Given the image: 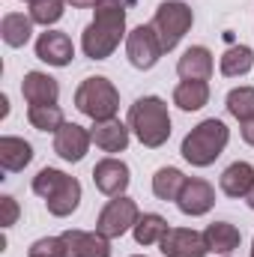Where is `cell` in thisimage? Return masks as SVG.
Wrapping results in <instances>:
<instances>
[{
	"label": "cell",
	"mask_w": 254,
	"mask_h": 257,
	"mask_svg": "<svg viewBox=\"0 0 254 257\" xmlns=\"http://www.w3.org/2000/svg\"><path fill=\"white\" fill-rule=\"evenodd\" d=\"M126 33V0H99L96 18L81 33V51L90 60H108Z\"/></svg>",
	"instance_id": "cell-1"
},
{
	"label": "cell",
	"mask_w": 254,
	"mask_h": 257,
	"mask_svg": "<svg viewBox=\"0 0 254 257\" xmlns=\"http://www.w3.org/2000/svg\"><path fill=\"white\" fill-rule=\"evenodd\" d=\"M129 128L135 132V138L144 147H150V150L165 147L171 138V114H168L165 99H159V96L138 99L129 108Z\"/></svg>",
	"instance_id": "cell-2"
},
{
	"label": "cell",
	"mask_w": 254,
	"mask_h": 257,
	"mask_svg": "<svg viewBox=\"0 0 254 257\" xmlns=\"http://www.w3.org/2000/svg\"><path fill=\"white\" fill-rule=\"evenodd\" d=\"M227 141H230V128L224 126L221 120L209 117V120L197 123V126L183 138L180 153H183V159L189 162L191 168H209V165H215V159L224 153Z\"/></svg>",
	"instance_id": "cell-3"
},
{
	"label": "cell",
	"mask_w": 254,
	"mask_h": 257,
	"mask_svg": "<svg viewBox=\"0 0 254 257\" xmlns=\"http://www.w3.org/2000/svg\"><path fill=\"white\" fill-rule=\"evenodd\" d=\"M33 194H39L45 200L51 215L66 218L81 203V183L75 177L63 174V171H57V168H42L33 177Z\"/></svg>",
	"instance_id": "cell-4"
},
{
	"label": "cell",
	"mask_w": 254,
	"mask_h": 257,
	"mask_svg": "<svg viewBox=\"0 0 254 257\" xmlns=\"http://www.w3.org/2000/svg\"><path fill=\"white\" fill-rule=\"evenodd\" d=\"M75 108L90 117L93 123H102V120H114L117 111H120V93L117 87L102 78V75H93V78H84L75 90Z\"/></svg>",
	"instance_id": "cell-5"
},
{
	"label": "cell",
	"mask_w": 254,
	"mask_h": 257,
	"mask_svg": "<svg viewBox=\"0 0 254 257\" xmlns=\"http://www.w3.org/2000/svg\"><path fill=\"white\" fill-rule=\"evenodd\" d=\"M191 24H194V12L183 0L159 3V9L153 15V30H156V36L162 42V51H174L183 42V36L191 30Z\"/></svg>",
	"instance_id": "cell-6"
},
{
	"label": "cell",
	"mask_w": 254,
	"mask_h": 257,
	"mask_svg": "<svg viewBox=\"0 0 254 257\" xmlns=\"http://www.w3.org/2000/svg\"><path fill=\"white\" fill-rule=\"evenodd\" d=\"M138 218H141L138 203L132 197H126V194H120V197H111L105 203V209L99 212L96 230L102 236H108V239H117V236H123L126 230H132L138 224Z\"/></svg>",
	"instance_id": "cell-7"
},
{
	"label": "cell",
	"mask_w": 254,
	"mask_h": 257,
	"mask_svg": "<svg viewBox=\"0 0 254 257\" xmlns=\"http://www.w3.org/2000/svg\"><path fill=\"white\" fill-rule=\"evenodd\" d=\"M126 54H129V63L135 66V69H141V72H147V69H153V66L159 63V57L165 51H162V42H159L153 24H141V27H135L129 33Z\"/></svg>",
	"instance_id": "cell-8"
},
{
	"label": "cell",
	"mask_w": 254,
	"mask_h": 257,
	"mask_svg": "<svg viewBox=\"0 0 254 257\" xmlns=\"http://www.w3.org/2000/svg\"><path fill=\"white\" fill-rule=\"evenodd\" d=\"M165 257H206L209 248L203 242V233L191 230V227H171L162 242H159Z\"/></svg>",
	"instance_id": "cell-9"
},
{
	"label": "cell",
	"mask_w": 254,
	"mask_h": 257,
	"mask_svg": "<svg viewBox=\"0 0 254 257\" xmlns=\"http://www.w3.org/2000/svg\"><path fill=\"white\" fill-rule=\"evenodd\" d=\"M177 206H180L183 215H191V218L206 215V212L215 206V189H212L206 180L191 177V180H186L183 192H180V197H177Z\"/></svg>",
	"instance_id": "cell-10"
},
{
	"label": "cell",
	"mask_w": 254,
	"mask_h": 257,
	"mask_svg": "<svg viewBox=\"0 0 254 257\" xmlns=\"http://www.w3.org/2000/svg\"><path fill=\"white\" fill-rule=\"evenodd\" d=\"M93 183H96L99 192L108 194V197H120V194H126L129 183H132V177H129V165L126 162H120V159H102V162L93 168Z\"/></svg>",
	"instance_id": "cell-11"
},
{
	"label": "cell",
	"mask_w": 254,
	"mask_h": 257,
	"mask_svg": "<svg viewBox=\"0 0 254 257\" xmlns=\"http://www.w3.org/2000/svg\"><path fill=\"white\" fill-rule=\"evenodd\" d=\"M90 144H93V135L84 126H78V123H63L60 132H57V138H54V153H57L63 162H81V159L87 156Z\"/></svg>",
	"instance_id": "cell-12"
},
{
	"label": "cell",
	"mask_w": 254,
	"mask_h": 257,
	"mask_svg": "<svg viewBox=\"0 0 254 257\" xmlns=\"http://www.w3.org/2000/svg\"><path fill=\"white\" fill-rule=\"evenodd\" d=\"M36 57L48 66H69L75 57V45L63 30H45L36 39Z\"/></svg>",
	"instance_id": "cell-13"
},
{
	"label": "cell",
	"mask_w": 254,
	"mask_h": 257,
	"mask_svg": "<svg viewBox=\"0 0 254 257\" xmlns=\"http://www.w3.org/2000/svg\"><path fill=\"white\" fill-rule=\"evenodd\" d=\"M66 245V257H111V242L108 236L87 233V230H66L60 233Z\"/></svg>",
	"instance_id": "cell-14"
},
{
	"label": "cell",
	"mask_w": 254,
	"mask_h": 257,
	"mask_svg": "<svg viewBox=\"0 0 254 257\" xmlns=\"http://www.w3.org/2000/svg\"><path fill=\"white\" fill-rule=\"evenodd\" d=\"M21 93L27 99V105H57L60 99V84L57 78H51L48 72H27L21 81Z\"/></svg>",
	"instance_id": "cell-15"
},
{
	"label": "cell",
	"mask_w": 254,
	"mask_h": 257,
	"mask_svg": "<svg viewBox=\"0 0 254 257\" xmlns=\"http://www.w3.org/2000/svg\"><path fill=\"white\" fill-rule=\"evenodd\" d=\"M212 51L203 48V45H191L189 51L177 60V72L183 81H209L212 78Z\"/></svg>",
	"instance_id": "cell-16"
},
{
	"label": "cell",
	"mask_w": 254,
	"mask_h": 257,
	"mask_svg": "<svg viewBox=\"0 0 254 257\" xmlns=\"http://www.w3.org/2000/svg\"><path fill=\"white\" fill-rule=\"evenodd\" d=\"M33 162V147L24 138L15 135H3L0 138V168L6 174H18Z\"/></svg>",
	"instance_id": "cell-17"
},
{
	"label": "cell",
	"mask_w": 254,
	"mask_h": 257,
	"mask_svg": "<svg viewBox=\"0 0 254 257\" xmlns=\"http://www.w3.org/2000/svg\"><path fill=\"white\" fill-rule=\"evenodd\" d=\"M203 242H206V248H209L212 254H230V251L239 248L242 233H239V227L230 224V221H212V224L203 230Z\"/></svg>",
	"instance_id": "cell-18"
},
{
	"label": "cell",
	"mask_w": 254,
	"mask_h": 257,
	"mask_svg": "<svg viewBox=\"0 0 254 257\" xmlns=\"http://www.w3.org/2000/svg\"><path fill=\"white\" fill-rule=\"evenodd\" d=\"M93 144L102 150V153H123L129 147V126L120 123L117 117L114 120H102L93 126Z\"/></svg>",
	"instance_id": "cell-19"
},
{
	"label": "cell",
	"mask_w": 254,
	"mask_h": 257,
	"mask_svg": "<svg viewBox=\"0 0 254 257\" xmlns=\"http://www.w3.org/2000/svg\"><path fill=\"white\" fill-rule=\"evenodd\" d=\"M218 186H221V192L227 194V197H248V192H251V186H254V168L248 162L227 165L224 174H221V180H218Z\"/></svg>",
	"instance_id": "cell-20"
},
{
	"label": "cell",
	"mask_w": 254,
	"mask_h": 257,
	"mask_svg": "<svg viewBox=\"0 0 254 257\" xmlns=\"http://www.w3.org/2000/svg\"><path fill=\"white\" fill-rule=\"evenodd\" d=\"M0 36L9 48H24L33 36V18L24 12H6L0 21Z\"/></svg>",
	"instance_id": "cell-21"
},
{
	"label": "cell",
	"mask_w": 254,
	"mask_h": 257,
	"mask_svg": "<svg viewBox=\"0 0 254 257\" xmlns=\"http://www.w3.org/2000/svg\"><path fill=\"white\" fill-rule=\"evenodd\" d=\"M209 102V84L206 81H180L174 90V105L180 111H200Z\"/></svg>",
	"instance_id": "cell-22"
},
{
	"label": "cell",
	"mask_w": 254,
	"mask_h": 257,
	"mask_svg": "<svg viewBox=\"0 0 254 257\" xmlns=\"http://www.w3.org/2000/svg\"><path fill=\"white\" fill-rule=\"evenodd\" d=\"M186 180H189V177H186L180 168H159L156 177H153V194H156L159 200H174V203H177V197L183 192Z\"/></svg>",
	"instance_id": "cell-23"
},
{
	"label": "cell",
	"mask_w": 254,
	"mask_h": 257,
	"mask_svg": "<svg viewBox=\"0 0 254 257\" xmlns=\"http://www.w3.org/2000/svg\"><path fill=\"white\" fill-rule=\"evenodd\" d=\"M168 230H171V227H168V221H165L159 212H144V215L138 218V224L132 227L138 245H156V242H162V236H165Z\"/></svg>",
	"instance_id": "cell-24"
},
{
	"label": "cell",
	"mask_w": 254,
	"mask_h": 257,
	"mask_svg": "<svg viewBox=\"0 0 254 257\" xmlns=\"http://www.w3.org/2000/svg\"><path fill=\"white\" fill-rule=\"evenodd\" d=\"M254 66V51L248 45H233V48H227L224 54H221V75L224 78H239V75H248Z\"/></svg>",
	"instance_id": "cell-25"
},
{
	"label": "cell",
	"mask_w": 254,
	"mask_h": 257,
	"mask_svg": "<svg viewBox=\"0 0 254 257\" xmlns=\"http://www.w3.org/2000/svg\"><path fill=\"white\" fill-rule=\"evenodd\" d=\"M27 120L36 132H60V126L66 123L60 105H33L27 111Z\"/></svg>",
	"instance_id": "cell-26"
},
{
	"label": "cell",
	"mask_w": 254,
	"mask_h": 257,
	"mask_svg": "<svg viewBox=\"0 0 254 257\" xmlns=\"http://www.w3.org/2000/svg\"><path fill=\"white\" fill-rule=\"evenodd\" d=\"M227 114L236 117L239 123H248L254 120V87H236L227 93Z\"/></svg>",
	"instance_id": "cell-27"
},
{
	"label": "cell",
	"mask_w": 254,
	"mask_h": 257,
	"mask_svg": "<svg viewBox=\"0 0 254 257\" xmlns=\"http://www.w3.org/2000/svg\"><path fill=\"white\" fill-rule=\"evenodd\" d=\"M63 6L66 0H30V18L33 24H42V27L57 24L63 18Z\"/></svg>",
	"instance_id": "cell-28"
},
{
	"label": "cell",
	"mask_w": 254,
	"mask_h": 257,
	"mask_svg": "<svg viewBox=\"0 0 254 257\" xmlns=\"http://www.w3.org/2000/svg\"><path fill=\"white\" fill-rule=\"evenodd\" d=\"M27 257H66L63 236H42V239H36L27 248Z\"/></svg>",
	"instance_id": "cell-29"
},
{
	"label": "cell",
	"mask_w": 254,
	"mask_h": 257,
	"mask_svg": "<svg viewBox=\"0 0 254 257\" xmlns=\"http://www.w3.org/2000/svg\"><path fill=\"white\" fill-rule=\"evenodd\" d=\"M15 221H18V203H15V197L3 194L0 197V224L3 227H12Z\"/></svg>",
	"instance_id": "cell-30"
},
{
	"label": "cell",
	"mask_w": 254,
	"mask_h": 257,
	"mask_svg": "<svg viewBox=\"0 0 254 257\" xmlns=\"http://www.w3.org/2000/svg\"><path fill=\"white\" fill-rule=\"evenodd\" d=\"M242 141H245L248 147H254V120L242 123Z\"/></svg>",
	"instance_id": "cell-31"
},
{
	"label": "cell",
	"mask_w": 254,
	"mask_h": 257,
	"mask_svg": "<svg viewBox=\"0 0 254 257\" xmlns=\"http://www.w3.org/2000/svg\"><path fill=\"white\" fill-rule=\"evenodd\" d=\"M72 9H90V6H96L99 0H66Z\"/></svg>",
	"instance_id": "cell-32"
},
{
	"label": "cell",
	"mask_w": 254,
	"mask_h": 257,
	"mask_svg": "<svg viewBox=\"0 0 254 257\" xmlns=\"http://www.w3.org/2000/svg\"><path fill=\"white\" fill-rule=\"evenodd\" d=\"M0 105H3V108H0V117H6V114H9V99L0 96Z\"/></svg>",
	"instance_id": "cell-33"
},
{
	"label": "cell",
	"mask_w": 254,
	"mask_h": 257,
	"mask_svg": "<svg viewBox=\"0 0 254 257\" xmlns=\"http://www.w3.org/2000/svg\"><path fill=\"white\" fill-rule=\"evenodd\" d=\"M245 200H248V206L254 209V186H251V192H248V197H245Z\"/></svg>",
	"instance_id": "cell-34"
},
{
	"label": "cell",
	"mask_w": 254,
	"mask_h": 257,
	"mask_svg": "<svg viewBox=\"0 0 254 257\" xmlns=\"http://www.w3.org/2000/svg\"><path fill=\"white\" fill-rule=\"evenodd\" d=\"M251 257H254V242H251Z\"/></svg>",
	"instance_id": "cell-35"
},
{
	"label": "cell",
	"mask_w": 254,
	"mask_h": 257,
	"mask_svg": "<svg viewBox=\"0 0 254 257\" xmlns=\"http://www.w3.org/2000/svg\"><path fill=\"white\" fill-rule=\"evenodd\" d=\"M135 257H144V254H135Z\"/></svg>",
	"instance_id": "cell-36"
},
{
	"label": "cell",
	"mask_w": 254,
	"mask_h": 257,
	"mask_svg": "<svg viewBox=\"0 0 254 257\" xmlns=\"http://www.w3.org/2000/svg\"><path fill=\"white\" fill-rule=\"evenodd\" d=\"M224 257H227V254H224Z\"/></svg>",
	"instance_id": "cell-37"
}]
</instances>
